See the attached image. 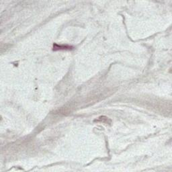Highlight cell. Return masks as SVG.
<instances>
[{"instance_id":"6da1fadb","label":"cell","mask_w":172,"mask_h":172,"mask_svg":"<svg viewBox=\"0 0 172 172\" xmlns=\"http://www.w3.org/2000/svg\"><path fill=\"white\" fill-rule=\"evenodd\" d=\"M71 48H72L71 46H62V45H57V44H55L53 46V50L54 51H56V50H65V49H71Z\"/></svg>"}]
</instances>
